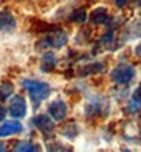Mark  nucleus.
<instances>
[{
	"instance_id": "18",
	"label": "nucleus",
	"mask_w": 141,
	"mask_h": 152,
	"mask_svg": "<svg viewBox=\"0 0 141 152\" xmlns=\"http://www.w3.org/2000/svg\"><path fill=\"white\" fill-rule=\"evenodd\" d=\"M115 1V4L119 6V7H123V6H125L126 4L129 3V0H114Z\"/></svg>"
},
{
	"instance_id": "21",
	"label": "nucleus",
	"mask_w": 141,
	"mask_h": 152,
	"mask_svg": "<svg viewBox=\"0 0 141 152\" xmlns=\"http://www.w3.org/2000/svg\"><path fill=\"white\" fill-rule=\"evenodd\" d=\"M139 4H140V5H141V0H139Z\"/></svg>"
},
{
	"instance_id": "20",
	"label": "nucleus",
	"mask_w": 141,
	"mask_h": 152,
	"mask_svg": "<svg viewBox=\"0 0 141 152\" xmlns=\"http://www.w3.org/2000/svg\"><path fill=\"white\" fill-rule=\"evenodd\" d=\"M0 152H7V151H6V148L4 147L3 143H0Z\"/></svg>"
},
{
	"instance_id": "16",
	"label": "nucleus",
	"mask_w": 141,
	"mask_h": 152,
	"mask_svg": "<svg viewBox=\"0 0 141 152\" xmlns=\"http://www.w3.org/2000/svg\"><path fill=\"white\" fill-rule=\"evenodd\" d=\"M113 40H114V35H113V32H111V31H109L108 34H105V35L103 36L102 42H103V43H110Z\"/></svg>"
},
{
	"instance_id": "2",
	"label": "nucleus",
	"mask_w": 141,
	"mask_h": 152,
	"mask_svg": "<svg viewBox=\"0 0 141 152\" xmlns=\"http://www.w3.org/2000/svg\"><path fill=\"white\" fill-rule=\"evenodd\" d=\"M135 77V69L130 64H120L111 73V78L114 82L119 84H126L131 82V79Z\"/></svg>"
},
{
	"instance_id": "19",
	"label": "nucleus",
	"mask_w": 141,
	"mask_h": 152,
	"mask_svg": "<svg viewBox=\"0 0 141 152\" xmlns=\"http://www.w3.org/2000/svg\"><path fill=\"white\" fill-rule=\"evenodd\" d=\"M135 55H136L139 58H141V42L135 47Z\"/></svg>"
},
{
	"instance_id": "1",
	"label": "nucleus",
	"mask_w": 141,
	"mask_h": 152,
	"mask_svg": "<svg viewBox=\"0 0 141 152\" xmlns=\"http://www.w3.org/2000/svg\"><path fill=\"white\" fill-rule=\"evenodd\" d=\"M22 86H24L27 89V92L30 93L32 104H34V106H36V108L45 99H47L50 93H51L50 86L45 82L35 80V79H27V80H24Z\"/></svg>"
},
{
	"instance_id": "4",
	"label": "nucleus",
	"mask_w": 141,
	"mask_h": 152,
	"mask_svg": "<svg viewBox=\"0 0 141 152\" xmlns=\"http://www.w3.org/2000/svg\"><path fill=\"white\" fill-rule=\"evenodd\" d=\"M48 111L55 120L61 121V120L66 119V116H67V105L63 100H59V99L55 100L50 104Z\"/></svg>"
},
{
	"instance_id": "6",
	"label": "nucleus",
	"mask_w": 141,
	"mask_h": 152,
	"mask_svg": "<svg viewBox=\"0 0 141 152\" xmlns=\"http://www.w3.org/2000/svg\"><path fill=\"white\" fill-rule=\"evenodd\" d=\"M22 130V125L19 121L14 120V121H6L1 126H0V137H6V136H11V135H16L21 132Z\"/></svg>"
},
{
	"instance_id": "9",
	"label": "nucleus",
	"mask_w": 141,
	"mask_h": 152,
	"mask_svg": "<svg viewBox=\"0 0 141 152\" xmlns=\"http://www.w3.org/2000/svg\"><path fill=\"white\" fill-rule=\"evenodd\" d=\"M91 20L93 24H104V22L108 21V14H107V10L104 7H98L95 9L92 15H91Z\"/></svg>"
},
{
	"instance_id": "8",
	"label": "nucleus",
	"mask_w": 141,
	"mask_h": 152,
	"mask_svg": "<svg viewBox=\"0 0 141 152\" xmlns=\"http://www.w3.org/2000/svg\"><path fill=\"white\" fill-rule=\"evenodd\" d=\"M16 26V21L15 18L10 12L7 11H3L0 12V30L3 31H11Z\"/></svg>"
},
{
	"instance_id": "3",
	"label": "nucleus",
	"mask_w": 141,
	"mask_h": 152,
	"mask_svg": "<svg viewBox=\"0 0 141 152\" xmlns=\"http://www.w3.org/2000/svg\"><path fill=\"white\" fill-rule=\"evenodd\" d=\"M10 114L11 116L15 119H20V118H24L26 115V109H27V105H26V100L25 98L18 94L15 95L11 102H10Z\"/></svg>"
},
{
	"instance_id": "5",
	"label": "nucleus",
	"mask_w": 141,
	"mask_h": 152,
	"mask_svg": "<svg viewBox=\"0 0 141 152\" xmlns=\"http://www.w3.org/2000/svg\"><path fill=\"white\" fill-rule=\"evenodd\" d=\"M32 124H34L37 129H39V130H41L42 132H51V131L55 129L53 120L50 119L47 115H43V114L35 116V118L32 119Z\"/></svg>"
},
{
	"instance_id": "15",
	"label": "nucleus",
	"mask_w": 141,
	"mask_h": 152,
	"mask_svg": "<svg viewBox=\"0 0 141 152\" xmlns=\"http://www.w3.org/2000/svg\"><path fill=\"white\" fill-rule=\"evenodd\" d=\"M71 19L74 22H79V24H82V22H84L87 20V12H85L84 9H77V10H74L72 12Z\"/></svg>"
},
{
	"instance_id": "12",
	"label": "nucleus",
	"mask_w": 141,
	"mask_h": 152,
	"mask_svg": "<svg viewBox=\"0 0 141 152\" xmlns=\"http://www.w3.org/2000/svg\"><path fill=\"white\" fill-rule=\"evenodd\" d=\"M16 152H39V147L35 143L30 141H20L16 147H15Z\"/></svg>"
},
{
	"instance_id": "13",
	"label": "nucleus",
	"mask_w": 141,
	"mask_h": 152,
	"mask_svg": "<svg viewBox=\"0 0 141 152\" xmlns=\"http://www.w3.org/2000/svg\"><path fill=\"white\" fill-rule=\"evenodd\" d=\"M104 68V64L100 62H94L92 64H88L85 67L82 68V74L87 75V74H94V73H99Z\"/></svg>"
},
{
	"instance_id": "11",
	"label": "nucleus",
	"mask_w": 141,
	"mask_h": 152,
	"mask_svg": "<svg viewBox=\"0 0 141 152\" xmlns=\"http://www.w3.org/2000/svg\"><path fill=\"white\" fill-rule=\"evenodd\" d=\"M129 109H130V111H132V113L141 110V87L136 88V90L134 92L132 99H131V103H130Z\"/></svg>"
},
{
	"instance_id": "10",
	"label": "nucleus",
	"mask_w": 141,
	"mask_h": 152,
	"mask_svg": "<svg viewBox=\"0 0 141 152\" xmlns=\"http://www.w3.org/2000/svg\"><path fill=\"white\" fill-rule=\"evenodd\" d=\"M56 63H57V59H56L55 53H52V52L46 53L42 58V71H46V72L52 71L55 68Z\"/></svg>"
},
{
	"instance_id": "14",
	"label": "nucleus",
	"mask_w": 141,
	"mask_h": 152,
	"mask_svg": "<svg viewBox=\"0 0 141 152\" xmlns=\"http://www.w3.org/2000/svg\"><path fill=\"white\" fill-rule=\"evenodd\" d=\"M14 93V86L9 82H5L0 86V98L1 99H6Z\"/></svg>"
},
{
	"instance_id": "7",
	"label": "nucleus",
	"mask_w": 141,
	"mask_h": 152,
	"mask_svg": "<svg viewBox=\"0 0 141 152\" xmlns=\"http://www.w3.org/2000/svg\"><path fill=\"white\" fill-rule=\"evenodd\" d=\"M67 35L63 31H55L53 34H51L45 41L46 45L50 47H55V48H61L67 43Z\"/></svg>"
},
{
	"instance_id": "17",
	"label": "nucleus",
	"mask_w": 141,
	"mask_h": 152,
	"mask_svg": "<svg viewBox=\"0 0 141 152\" xmlns=\"http://www.w3.org/2000/svg\"><path fill=\"white\" fill-rule=\"evenodd\" d=\"M5 116H6V109L4 108V106L0 104V121L1 120H4L5 119Z\"/></svg>"
}]
</instances>
